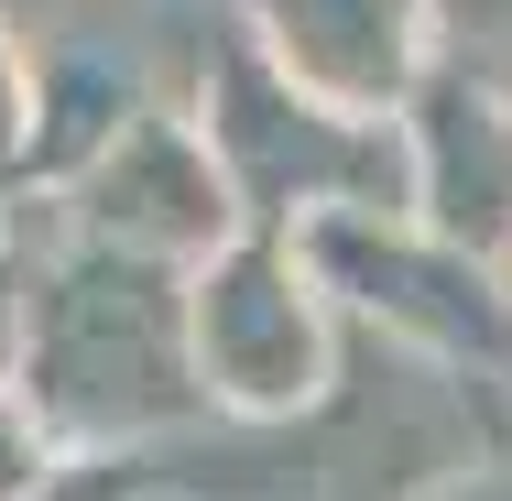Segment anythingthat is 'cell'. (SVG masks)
I'll return each mask as SVG.
<instances>
[{
  "label": "cell",
  "instance_id": "obj_1",
  "mask_svg": "<svg viewBox=\"0 0 512 501\" xmlns=\"http://www.w3.org/2000/svg\"><path fill=\"white\" fill-rule=\"evenodd\" d=\"M22 393L66 447H120L207 403L197 305L175 262L66 240L22 295Z\"/></svg>",
  "mask_w": 512,
  "mask_h": 501
},
{
  "label": "cell",
  "instance_id": "obj_2",
  "mask_svg": "<svg viewBox=\"0 0 512 501\" xmlns=\"http://www.w3.org/2000/svg\"><path fill=\"white\" fill-rule=\"evenodd\" d=\"M197 131L218 142L240 218L251 229H316L338 207H404V120H360L327 109L316 88H295L240 22L207 55V99Z\"/></svg>",
  "mask_w": 512,
  "mask_h": 501
},
{
  "label": "cell",
  "instance_id": "obj_3",
  "mask_svg": "<svg viewBox=\"0 0 512 501\" xmlns=\"http://www.w3.org/2000/svg\"><path fill=\"white\" fill-rule=\"evenodd\" d=\"M186 305H197L207 403L295 414V403L327 393V371H338V295H327V273L306 262L295 229H240L229 251H207L186 273Z\"/></svg>",
  "mask_w": 512,
  "mask_h": 501
},
{
  "label": "cell",
  "instance_id": "obj_4",
  "mask_svg": "<svg viewBox=\"0 0 512 501\" xmlns=\"http://www.w3.org/2000/svg\"><path fill=\"white\" fill-rule=\"evenodd\" d=\"M55 197H66V240L142 251V262H175V273H197L207 251H229L251 229L218 142H207L197 120H175V109H131L109 131V153L77 186H55Z\"/></svg>",
  "mask_w": 512,
  "mask_h": 501
},
{
  "label": "cell",
  "instance_id": "obj_5",
  "mask_svg": "<svg viewBox=\"0 0 512 501\" xmlns=\"http://www.w3.org/2000/svg\"><path fill=\"white\" fill-rule=\"evenodd\" d=\"M404 207L436 240L512 262V88L480 55H436L404 99Z\"/></svg>",
  "mask_w": 512,
  "mask_h": 501
},
{
  "label": "cell",
  "instance_id": "obj_6",
  "mask_svg": "<svg viewBox=\"0 0 512 501\" xmlns=\"http://www.w3.org/2000/svg\"><path fill=\"white\" fill-rule=\"evenodd\" d=\"M229 22L327 109L360 120H404V99L425 88L447 11L436 0H229Z\"/></svg>",
  "mask_w": 512,
  "mask_h": 501
},
{
  "label": "cell",
  "instance_id": "obj_7",
  "mask_svg": "<svg viewBox=\"0 0 512 501\" xmlns=\"http://www.w3.org/2000/svg\"><path fill=\"white\" fill-rule=\"evenodd\" d=\"M55 458H66V436L33 414L22 382H0V501H33L44 480H55Z\"/></svg>",
  "mask_w": 512,
  "mask_h": 501
},
{
  "label": "cell",
  "instance_id": "obj_8",
  "mask_svg": "<svg viewBox=\"0 0 512 501\" xmlns=\"http://www.w3.org/2000/svg\"><path fill=\"white\" fill-rule=\"evenodd\" d=\"M33 120H44V66L22 55V33L0 22V175L33 164Z\"/></svg>",
  "mask_w": 512,
  "mask_h": 501
},
{
  "label": "cell",
  "instance_id": "obj_9",
  "mask_svg": "<svg viewBox=\"0 0 512 501\" xmlns=\"http://www.w3.org/2000/svg\"><path fill=\"white\" fill-rule=\"evenodd\" d=\"M436 11H447L458 55H491V44H512V0H436Z\"/></svg>",
  "mask_w": 512,
  "mask_h": 501
},
{
  "label": "cell",
  "instance_id": "obj_10",
  "mask_svg": "<svg viewBox=\"0 0 512 501\" xmlns=\"http://www.w3.org/2000/svg\"><path fill=\"white\" fill-rule=\"evenodd\" d=\"M0 284H11V218H0Z\"/></svg>",
  "mask_w": 512,
  "mask_h": 501
}]
</instances>
